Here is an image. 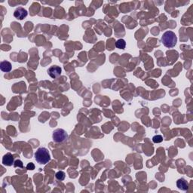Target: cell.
<instances>
[{
  "label": "cell",
  "instance_id": "ba28073f",
  "mask_svg": "<svg viewBox=\"0 0 193 193\" xmlns=\"http://www.w3.org/2000/svg\"><path fill=\"white\" fill-rule=\"evenodd\" d=\"M0 69L4 72H9L12 69V64L7 61H2L0 64Z\"/></svg>",
  "mask_w": 193,
  "mask_h": 193
},
{
  "label": "cell",
  "instance_id": "7a4b0ae2",
  "mask_svg": "<svg viewBox=\"0 0 193 193\" xmlns=\"http://www.w3.org/2000/svg\"><path fill=\"white\" fill-rule=\"evenodd\" d=\"M163 45L168 48H174L177 45V38L176 34L172 31H167L161 36Z\"/></svg>",
  "mask_w": 193,
  "mask_h": 193
},
{
  "label": "cell",
  "instance_id": "8fae6325",
  "mask_svg": "<svg viewBox=\"0 0 193 193\" xmlns=\"http://www.w3.org/2000/svg\"><path fill=\"white\" fill-rule=\"evenodd\" d=\"M153 141L155 143H159L163 141V137L161 135H156L153 137Z\"/></svg>",
  "mask_w": 193,
  "mask_h": 193
},
{
  "label": "cell",
  "instance_id": "5b68a950",
  "mask_svg": "<svg viewBox=\"0 0 193 193\" xmlns=\"http://www.w3.org/2000/svg\"><path fill=\"white\" fill-rule=\"evenodd\" d=\"M28 15L27 11L22 7L17 8L14 12V17L17 20H23Z\"/></svg>",
  "mask_w": 193,
  "mask_h": 193
},
{
  "label": "cell",
  "instance_id": "3957f363",
  "mask_svg": "<svg viewBox=\"0 0 193 193\" xmlns=\"http://www.w3.org/2000/svg\"><path fill=\"white\" fill-rule=\"evenodd\" d=\"M68 134L65 130L58 128L55 130L52 134V138L55 143H63L67 139Z\"/></svg>",
  "mask_w": 193,
  "mask_h": 193
},
{
  "label": "cell",
  "instance_id": "30bf717a",
  "mask_svg": "<svg viewBox=\"0 0 193 193\" xmlns=\"http://www.w3.org/2000/svg\"><path fill=\"white\" fill-rule=\"evenodd\" d=\"M55 177H56V178L58 179V180H64L65 179V177H66V174L64 173V171H61V170H60V171L57 172L56 174H55Z\"/></svg>",
  "mask_w": 193,
  "mask_h": 193
},
{
  "label": "cell",
  "instance_id": "8992f818",
  "mask_svg": "<svg viewBox=\"0 0 193 193\" xmlns=\"http://www.w3.org/2000/svg\"><path fill=\"white\" fill-rule=\"evenodd\" d=\"M15 161H14V157L11 153H7L2 158V164L5 166H12L14 164Z\"/></svg>",
  "mask_w": 193,
  "mask_h": 193
},
{
  "label": "cell",
  "instance_id": "52a82bcc",
  "mask_svg": "<svg viewBox=\"0 0 193 193\" xmlns=\"http://www.w3.org/2000/svg\"><path fill=\"white\" fill-rule=\"evenodd\" d=\"M177 186L178 189H181L183 191H186L188 189V183L184 178H180L177 181Z\"/></svg>",
  "mask_w": 193,
  "mask_h": 193
},
{
  "label": "cell",
  "instance_id": "9c48e42d",
  "mask_svg": "<svg viewBox=\"0 0 193 193\" xmlns=\"http://www.w3.org/2000/svg\"><path fill=\"white\" fill-rule=\"evenodd\" d=\"M126 46V42L124 39H118L115 42V47L118 49H125Z\"/></svg>",
  "mask_w": 193,
  "mask_h": 193
},
{
  "label": "cell",
  "instance_id": "6da1fadb",
  "mask_svg": "<svg viewBox=\"0 0 193 193\" xmlns=\"http://www.w3.org/2000/svg\"><path fill=\"white\" fill-rule=\"evenodd\" d=\"M35 159L40 164H46L51 161V156L48 150L45 147H40L35 153Z\"/></svg>",
  "mask_w": 193,
  "mask_h": 193
},
{
  "label": "cell",
  "instance_id": "277c9868",
  "mask_svg": "<svg viewBox=\"0 0 193 193\" xmlns=\"http://www.w3.org/2000/svg\"><path fill=\"white\" fill-rule=\"evenodd\" d=\"M61 72H62V69L58 66H51L48 70V75L53 79H56L58 76H60L61 75Z\"/></svg>",
  "mask_w": 193,
  "mask_h": 193
},
{
  "label": "cell",
  "instance_id": "4fadbf2b",
  "mask_svg": "<svg viewBox=\"0 0 193 193\" xmlns=\"http://www.w3.org/2000/svg\"><path fill=\"white\" fill-rule=\"evenodd\" d=\"M26 169L29 170H33L35 169V165L33 163H29V164L26 165Z\"/></svg>",
  "mask_w": 193,
  "mask_h": 193
},
{
  "label": "cell",
  "instance_id": "7c38bea8",
  "mask_svg": "<svg viewBox=\"0 0 193 193\" xmlns=\"http://www.w3.org/2000/svg\"><path fill=\"white\" fill-rule=\"evenodd\" d=\"M14 166H15V167H21V168H23V162L20 160V159H17V160L15 161V163H14Z\"/></svg>",
  "mask_w": 193,
  "mask_h": 193
}]
</instances>
